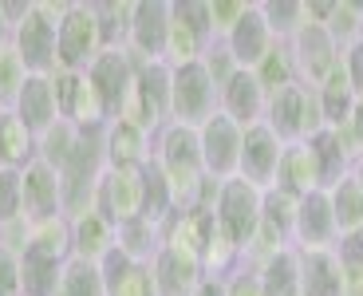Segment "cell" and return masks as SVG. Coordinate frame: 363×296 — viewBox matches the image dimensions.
<instances>
[{
    "instance_id": "obj_40",
    "label": "cell",
    "mask_w": 363,
    "mask_h": 296,
    "mask_svg": "<svg viewBox=\"0 0 363 296\" xmlns=\"http://www.w3.org/2000/svg\"><path fill=\"white\" fill-rule=\"evenodd\" d=\"M55 296H107V280H103L95 261L72 257L60 273V292Z\"/></svg>"
},
{
    "instance_id": "obj_52",
    "label": "cell",
    "mask_w": 363,
    "mask_h": 296,
    "mask_svg": "<svg viewBox=\"0 0 363 296\" xmlns=\"http://www.w3.org/2000/svg\"><path fill=\"white\" fill-rule=\"evenodd\" d=\"M352 178H355V186L363 190V158H355V162H352Z\"/></svg>"
},
{
    "instance_id": "obj_37",
    "label": "cell",
    "mask_w": 363,
    "mask_h": 296,
    "mask_svg": "<svg viewBox=\"0 0 363 296\" xmlns=\"http://www.w3.org/2000/svg\"><path fill=\"white\" fill-rule=\"evenodd\" d=\"M324 28H328V36L340 44V52L359 44L363 40V0H332Z\"/></svg>"
},
{
    "instance_id": "obj_6",
    "label": "cell",
    "mask_w": 363,
    "mask_h": 296,
    "mask_svg": "<svg viewBox=\"0 0 363 296\" xmlns=\"http://www.w3.org/2000/svg\"><path fill=\"white\" fill-rule=\"evenodd\" d=\"M218 115V87L206 75L201 63H186V67H170V123L194 126Z\"/></svg>"
},
{
    "instance_id": "obj_20",
    "label": "cell",
    "mask_w": 363,
    "mask_h": 296,
    "mask_svg": "<svg viewBox=\"0 0 363 296\" xmlns=\"http://www.w3.org/2000/svg\"><path fill=\"white\" fill-rule=\"evenodd\" d=\"M150 273H155V296H194V292H198V285L206 280L201 261L182 257V253L166 249V245L155 253Z\"/></svg>"
},
{
    "instance_id": "obj_12",
    "label": "cell",
    "mask_w": 363,
    "mask_h": 296,
    "mask_svg": "<svg viewBox=\"0 0 363 296\" xmlns=\"http://www.w3.org/2000/svg\"><path fill=\"white\" fill-rule=\"evenodd\" d=\"M289 48H292V63H296V80L308 83V87H320L324 75L332 72L340 63V55H344L336 40L328 36V28L316 24L312 16H308V24L289 40Z\"/></svg>"
},
{
    "instance_id": "obj_45",
    "label": "cell",
    "mask_w": 363,
    "mask_h": 296,
    "mask_svg": "<svg viewBox=\"0 0 363 296\" xmlns=\"http://www.w3.org/2000/svg\"><path fill=\"white\" fill-rule=\"evenodd\" d=\"M206 4H209V36L225 40L229 32L237 28V20L249 12L253 0H206Z\"/></svg>"
},
{
    "instance_id": "obj_34",
    "label": "cell",
    "mask_w": 363,
    "mask_h": 296,
    "mask_svg": "<svg viewBox=\"0 0 363 296\" xmlns=\"http://www.w3.org/2000/svg\"><path fill=\"white\" fill-rule=\"evenodd\" d=\"M328 197H332V217H336L340 237H344V234H359V229H363V190L355 186L352 174L340 178L336 186L328 190Z\"/></svg>"
},
{
    "instance_id": "obj_18",
    "label": "cell",
    "mask_w": 363,
    "mask_h": 296,
    "mask_svg": "<svg viewBox=\"0 0 363 296\" xmlns=\"http://www.w3.org/2000/svg\"><path fill=\"white\" fill-rule=\"evenodd\" d=\"M162 245L174 253H182V257H194L201 261V249H206L209 234H213V214H206V209L198 206H186V209H174L170 217L162 221Z\"/></svg>"
},
{
    "instance_id": "obj_42",
    "label": "cell",
    "mask_w": 363,
    "mask_h": 296,
    "mask_svg": "<svg viewBox=\"0 0 363 296\" xmlns=\"http://www.w3.org/2000/svg\"><path fill=\"white\" fill-rule=\"evenodd\" d=\"M296 209H300V197L289 194L281 186H269L261 197V221L272 225L277 234H284L292 241V225H296Z\"/></svg>"
},
{
    "instance_id": "obj_3",
    "label": "cell",
    "mask_w": 363,
    "mask_h": 296,
    "mask_svg": "<svg viewBox=\"0 0 363 296\" xmlns=\"http://www.w3.org/2000/svg\"><path fill=\"white\" fill-rule=\"evenodd\" d=\"M264 126H269L284 146L316 138L320 131H324V111H320L316 87L296 80V83H289V87L272 91L269 107H264Z\"/></svg>"
},
{
    "instance_id": "obj_26",
    "label": "cell",
    "mask_w": 363,
    "mask_h": 296,
    "mask_svg": "<svg viewBox=\"0 0 363 296\" xmlns=\"http://www.w3.org/2000/svg\"><path fill=\"white\" fill-rule=\"evenodd\" d=\"M103 146H107V162L111 166H146L155 158V138L138 131L130 123H118L111 119L107 131H103Z\"/></svg>"
},
{
    "instance_id": "obj_44",
    "label": "cell",
    "mask_w": 363,
    "mask_h": 296,
    "mask_svg": "<svg viewBox=\"0 0 363 296\" xmlns=\"http://www.w3.org/2000/svg\"><path fill=\"white\" fill-rule=\"evenodd\" d=\"M24 80H28V72H24V63H20V55L12 52V44H4L0 48V111H9L16 103Z\"/></svg>"
},
{
    "instance_id": "obj_38",
    "label": "cell",
    "mask_w": 363,
    "mask_h": 296,
    "mask_svg": "<svg viewBox=\"0 0 363 296\" xmlns=\"http://www.w3.org/2000/svg\"><path fill=\"white\" fill-rule=\"evenodd\" d=\"M75 143H79V131H75L67 119H60L55 126H48L44 135H36V158L60 174L67 166V158H72Z\"/></svg>"
},
{
    "instance_id": "obj_27",
    "label": "cell",
    "mask_w": 363,
    "mask_h": 296,
    "mask_svg": "<svg viewBox=\"0 0 363 296\" xmlns=\"http://www.w3.org/2000/svg\"><path fill=\"white\" fill-rule=\"evenodd\" d=\"M277 186L289 190V194H296V197L312 194V190H324V182H320V166H316V154H312L308 143L284 146L281 166H277Z\"/></svg>"
},
{
    "instance_id": "obj_4",
    "label": "cell",
    "mask_w": 363,
    "mask_h": 296,
    "mask_svg": "<svg viewBox=\"0 0 363 296\" xmlns=\"http://www.w3.org/2000/svg\"><path fill=\"white\" fill-rule=\"evenodd\" d=\"M118 123H130L155 138L170 123V67L166 63H143L135 75L127 103L118 107Z\"/></svg>"
},
{
    "instance_id": "obj_21",
    "label": "cell",
    "mask_w": 363,
    "mask_h": 296,
    "mask_svg": "<svg viewBox=\"0 0 363 296\" xmlns=\"http://www.w3.org/2000/svg\"><path fill=\"white\" fill-rule=\"evenodd\" d=\"M12 111L20 115V123L32 131V135H44L48 126L60 123V107H55V87L52 75H28L24 87H20Z\"/></svg>"
},
{
    "instance_id": "obj_29",
    "label": "cell",
    "mask_w": 363,
    "mask_h": 296,
    "mask_svg": "<svg viewBox=\"0 0 363 296\" xmlns=\"http://www.w3.org/2000/svg\"><path fill=\"white\" fill-rule=\"evenodd\" d=\"M36 158V135L20 123L16 111H0V170H24Z\"/></svg>"
},
{
    "instance_id": "obj_48",
    "label": "cell",
    "mask_w": 363,
    "mask_h": 296,
    "mask_svg": "<svg viewBox=\"0 0 363 296\" xmlns=\"http://www.w3.org/2000/svg\"><path fill=\"white\" fill-rule=\"evenodd\" d=\"M225 296H264L261 292V280H257V269L241 265L237 273H229V277H225Z\"/></svg>"
},
{
    "instance_id": "obj_11",
    "label": "cell",
    "mask_w": 363,
    "mask_h": 296,
    "mask_svg": "<svg viewBox=\"0 0 363 296\" xmlns=\"http://www.w3.org/2000/svg\"><path fill=\"white\" fill-rule=\"evenodd\" d=\"M166 28H170V0H135L127 52L138 67L166 60Z\"/></svg>"
},
{
    "instance_id": "obj_51",
    "label": "cell",
    "mask_w": 363,
    "mask_h": 296,
    "mask_svg": "<svg viewBox=\"0 0 363 296\" xmlns=\"http://www.w3.org/2000/svg\"><path fill=\"white\" fill-rule=\"evenodd\" d=\"M12 40V24H9V16H4V9H0V48Z\"/></svg>"
},
{
    "instance_id": "obj_47",
    "label": "cell",
    "mask_w": 363,
    "mask_h": 296,
    "mask_svg": "<svg viewBox=\"0 0 363 296\" xmlns=\"http://www.w3.org/2000/svg\"><path fill=\"white\" fill-rule=\"evenodd\" d=\"M0 296H20V253L0 245Z\"/></svg>"
},
{
    "instance_id": "obj_46",
    "label": "cell",
    "mask_w": 363,
    "mask_h": 296,
    "mask_svg": "<svg viewBox=\"0 0 363 296\" xmlns=\"http://www.w3.org/2000/svg\"><path fill=\"white\" fill-rule=\"evenodd\" d=\"M201 67H206V75L213 80V87H218V95H221V87H225L229 80H233L241 67H237V60L229 55V48H225V40H213V44L206 48V55H201Z\"/></svg>"
},
{
    "instance_id": "obj_5",
    "label": "cell",
    "mask_w": 363,
    "mask_h": 296,
    "mask_svg": "<svg viewBox=\"0 0 363 296\" xmlns=\"http://www.w3.org/2000/svg\"><path fill=\"white\" fill-rule=\"evenodd\" d=\"M99 52H103V32H99V20H95L91 0H72L67 16L60 20V32H55L60 72H87Z\"/></svg>"
},
{
    "instance_id": "obj_15",
    "label": "cell",
    "mask_w": 363,
    "mask_h": 296,
    "mask_svg": "<svg viewBox=\"0 0 363 296\" xmlns=\"http://www.w3.org/2000/svg\"><path fill=\"white\" fill-rule=\"evenodd\" d=\"M91 83L99 87V95L107 99V111L111 119L118 115V107L127 103L130 87H135V75H138V63L130 60L127 48H103L99 55H95V63L87 67Z\"/></svg>"
},
{
    "instance_id": "obj_43",
    "label": "cell",
    "mask_w": 363,
    "mask_h": 296,
    "mask_svg": "<svg viewBox=\"0 0 363 296\" xmlns=\"http://www.w3.org/2000/svg\"><path fill=\"white\" fill-rule=\"evenodd\" d=\"M332 253H336V261H340V273H344L347 288H359L363 285V229L359 234L336 237Z\"/></svg>"
},
{
    "instance_id": "obj_10",
    "label": "cell",
    "mask_w": 363,
    "mask_h": 296,
    "mask_svg": "<svg viewBox=\"0 0 363 296\" xmlns=\"http://www.w3.org/2000/svg\"><path fill=\"white\" fill-rule=\"evenodd\" d=\"M241 135H245V131H241L233 119H225L221 111L209 119V123L198 126L201 166H206L209 178H218V182L237 178V170H241Z\"/></svg>"
},
{
    "instance_id": "obj_8",
    "label": "cell",
    "mask_w": 363,
    "mask_h": 296,
    "mask_svg": "<svg viewBox=\"0 0 363 296\" xmlns=\"http://www.w3.org/2000/svg\"><path fill=\"white\" fill-rule=\"evenodd\" d=\"M150 166V162H146ZM146 166H107L99 186V214L118 225L138 221L146 209Z\"/></svg>"
},
{
    "instance_id": "obj_19",
    "label": "cell",
    "mask_w": 363,
    "mask_h": 296,
    "mask_svg": "<svg viewBox=\"0 0 363 296\" xmlns=\"http://www.w3.org/2000/svg\"><path fill=\"white\" fill-rule=\"evenodd\" d=\"M272 44H277V40H272L269 24H264V16H261V0H253V4H249V12L237 20V28L225 36V48H229V55L237 60V67H241V72H253L257 63L269 55Z\"/></svg>"
},
{
    "instance_id": "obj_1",
    "label": "cell",
    "mask_w": 363,
    "mask_h": 296,
    "mask_svg": "<svg viewBox=\"0 0 363 296\" xmlns=\"http://www.w3.org/2000/svg\"><path fill=\"white\" fill-rule=\"evenodd\" d=\"M158 174L166 178L174 194V206L186 209L194 206V194H198L201 178H206V166H201V146H198V131L182 123H166L155 135V158Z\"/></svg>"
},
{
    "instance_id": "obj_2",
    "label": "cell",
    "mask_w": 363,
    "mask_h": 296,
    "mask_svg": "<svg viewBox=\"0 0 363 296\" xmlns=\"http://www.w3.org/2000/svg\"><path fill=\"white\" fill-rule=\"evenodd\" d=\"M67 4L72 0H32L16 28H12V52L20 55L28 75H52L60 72V60H55V32H60V20L67 16Z\"/></svg>"
},
{
    "instance_id": "obj_28",
    "label": "cell",
    "mask_w": 363,
    "mask_h": 296,
    "mask_svg": "<svg viewBox=\"0 0 363 296\" xmlns=\"http://www.w3.org/2000/svg\"><path fill=\"white\" fill-rule=\"evenodd\" d=\"M316 99H320V111H324V126H344L355 111V87L344 72V60L324 75V83L316 87Z\"/></svg>"
},
{
    "instance_id": "obj_49",
    "label": "cell",
    "mask_w": 363,
    "mask_h": 296,
    "mask_svg": "<svg viewBox=\"0 0 363 296\" xmlns=\"http://www.w3.org/2000/svg\"><path fill=\"white\" fill-rule=\"evenodd\" d=\"M340 60H344V72H347V80H352V87L363 91V40L352 44V48H344Z\"/></svg>"
},
{
    "instance_id": "obj_7",
    "label": "cell",
    "mask_w": 363,
    "mask_h": 296,
    "mask_svg": "<svg viewBox=\"0 0 363 296\" xmlns=\"http://www.w3.org/2000/svg\"><path fill=\"white\" fill-rule=\"evenodd\" d=\"M52 87L60 119H67L75 131H103L111 123L107 99L99 95L87 72H52Z\"/></svg>"
},
{
    "instance_id": "obj_50",
    "label": "cell",
    "mask_w": 363,
    "mask_h": 296,
    "mask_svg": "<svg viewBox=\"0 0 363 296\" xmlns=\"http://www.w3.org/2000/svg\"><path fill=\"white\" fill-rule=\"evenodd\" d=\"M194 296H225V280H218V277H206L198 285V292Z\"/></svg>"
},
{
    "instance_id": "obj_39",
    "label": "cell",
    "mask_w": 363,
    "mask_h": 296,
    "mask_svg": "<svg viewBox=\"0 0 363 296\" xmlns=\"http://www.w3.org/2000/svg\"><path fill=\"white\" fill-rule=\"evenodd\" d=\"M60 273H64V265L20 253V296H55L60 292Z\"/></svg>"
},
{
    "instance_id": "obj_22",
    "label": "cell",
    "mask_w": 363,
    "mask_h": 296,
    "mask_svg": "<svg viewBox=\"0 0 363 296\" xmlns=\"http://www.w3.org/2000/svg\"><path fill=\"white\" fill-rule=\"evenodd\" d=\"M24 253H28V257L55 261V265H67V261H72V217H67V214H55V217L28 221Z\"/></svg>"
},
{
    "instance_id": "obj_41",
    "label": "cell",
    "mask_w": 363,
    "mask_h": 296,
    "mask_svg": "<svg viewBox=\"0 0 363 296\" xmlns=\"http://www.w3.org/2000/svg\"><path fill=\"white\" fill-rule=\"evenodd\" d=\"M253 75H257V83L264 87V95H272V91H281V87H289V83H296V63H292V48L277 40V44L269 48V55H264V60L253 67Z\"/></svg>"
},
{
    "instance_id": "obj_23",
    "label": "cell",
    "mask_w": 363,
    "mask_h": 296,
    "mask_svg": "<svg viewBox=\"0 0 363 296\" xmlns=\"http://www.w3.org/2000/svg\"><path fill=\"white\" fill-rule=\"evenodd\" d=\"M99 273L107 280V296H155V273H150V265H138L127 253L111 249L99 261Z\"/></svg>"
},
{
    "instance_id": "obj_17",
    "label": "cell",
    "mask_w": 363,
    "mask_h": 296,
    "mask_svg": "<svg viewBox=\"0 0 363 296\" xmlns=\"http://www.w3.org/2000/svg\"><path fill=\"white\" fill-rule=\"evenodd\" d=\"M264 107H269V95H264V87L257 83L253 72H237L218 95V111L225 119H233L241 131L264 123Z\"/></svg>"
},
{
    "instance_id": "obj_16",
    "label": "cell",
    "mask_w": 363,
    "mask_h": 296,
    "mask_svg": "<svg viewBox=\"0 0 363 296\" xmlns=\"http://www.w3.org/2000/svg\"><path fill=\"white\" fill-rule=\"evenodd\" d=\"M20 190H24V217L28 221L64 214V186H60V174H55L52 166H44L40 158H32L24 170H20Z\"/></svg>"
},
{
    "instance_id": "obj_36",
    "label": "cell",
    "mask_w": 363,
    "mask_h": 296,
    "mask_svg": "<svg viewBox=\"0 0 363 296\" xmlns=\"http://www.w3.org/2000/svg\"><path fill=\"white\" fill-rule=\"evenodd\" d=\"M95 9V20H99V32H103V48H127V32H130V20H135V0H91Z\"/></svg>"
},
{
    "instance_id": "obj_31",
    "label": "cell",
    "mask_w": 363,
    "mask_h": 296,
    "mask_svg": "<svg viewBox=\"0 0 363 296\" xmlns=\"http://www.w3.org/2000/svg\"><path fill=\"white\" fill-rule=\"evenodd\" d=\"M257 280L264 296H300V253L281 249L277 257L257 265Z\"/></svg>"
},
{
    "instance_id": "obj_25",
    "label": "cell",
    "mask_w": 363,
    "mask_h": 296,
    "mask_svg": "<svg viewBox=\"0 0 363 296\" xmlns=\"http://www.w3.org/2000/svg\"><path fill=\"white\" fill-rule=\"evenodd\" d=\"M115 234H118L115 221H111V217H103L99 209L72 217V257L95 261V265H99V261L115 249Z\"/></svg>"
},
{
    "instance_id": "obj_9",
    "label": "cell",
    "mask_w": 363,
    "mask_h": 296,
    "mask_svg": "<svg viewBox=\"0 0 363 296\" xmlns=\"http://www.w3.org/2000/svg\"><path fill=\"white\" fill-rule=\"evenodd\" d=\"M261 197H264V190H257L253 182H245V178L221 182V197H218L213 217H218V225L241 245V249H249L257 225H261Z\"/></svg>"
},
{
    "instance_id": "obj_32",
    "label": "cell",
    "mask_w": 363,
    "mask_h": 296,
    "mask_svg": "<svg viewBox=\"0 0 363 296\" xmlns=\"http://www.w3.org/2000/svg\"><path fill=\"white\" fill-rule=\"evenodd\" d=\"M312 154H316V166H320V182H324V190H332L340 178H347L352 174V158H347V150L340 146L336 131L332 126H324L316 138H308Z\"/></svg>"
},
{
    "instance_id": "obj_24",
    "label": "cell",
    "mask_w": 363,
    "mask_h": 296,
    "mask_svg": "<svg viewBox=\"0 0 363 296\" xmlns=\"http://www.w3.org/2000/svg\"><path fill=\"white\" fill-rule=\"evenodd\" d=\"M300 253V249H296ZM347 280L332 249L300 253V296H344Z\"/></svg>"
},
{
    "instance_id": "obj_14",
    "label": "cell",
    "mask_w": 363,
    "mask_h": 296,
    "mask_svg": "<svg viewBox=\"0 0 363 296\" xmlns=\"http://www.w3.org/2000/svg\"><path fill=\"white\" fill-rule=\"evenodd\" d=\"M281 154H284V143L272 135L264 123L245 126V135H241V170H237V178L253 182L257 190L277 186V166H281Z\"/></svg>"
},
{
    "instance_id": "obj_35",
    "label": "cell",
    "mask_w": 363,
    "mask_h": 296,
    "mask_svg": "<svg viewBox=\"0 0 363 296\" xmlns=\"http://www.w3.org/2000/svg\"><path fill=\"white\" fill-rule=\"evenodd\" d=\"M261 16L269 24L272 40L289 44L300 28L308 24V4L304 0H261Z\"/></svg>"
},
{
    "instance_id": "obj_13",
    "label": "cell",
    "mask_w": 363,
    "mask_h": 296,
    "mask_svg": "<svg viewBox=\"0 0 363 296\" xmlns=\"http://www.w3.org/2000/svg\"><path fill=\"white\" fill-rule=\"evenodd\" d=\"M340 237L336 217H332V197L328 190H312L300 197L296 209V225H292V249L312 253V249H332Z\"/></svg>"
},
{
    "instance_id": "obj_30",
    "label": "cell",
    "mask_w": 363,
    "mask_h": 296,
    "mask_svg": "<svg viewBox=\"0 0 363 296\" xmlns=\"http://www.w3.org/2000/svg\"><path fill=\"white\" fill-rule=\"evenodd\" d=\"M213 44V40H206L194 24H186V20L174 12L170 4V28H166V67H186V63H201V55H206V48Z\"/></svg>"
},
{
    "instance_id": "obj_33",
    "label": "cell",
    "mask_w": 363,
    "mask_h": 296,
    "mask_svg": "<svg viewBox=\"0 0 363 296\" xmlns=\"http://www.w3.org/2000/svg\"><path fill=\"white\" fill-rule=\"evenodd\" d=\"M115 249L127 253L130 261H138V265H150V261H155V253L162 249V234H158V225H150L146 217H138V221L118 225Z\"/></svg>"
}]
</instances>
